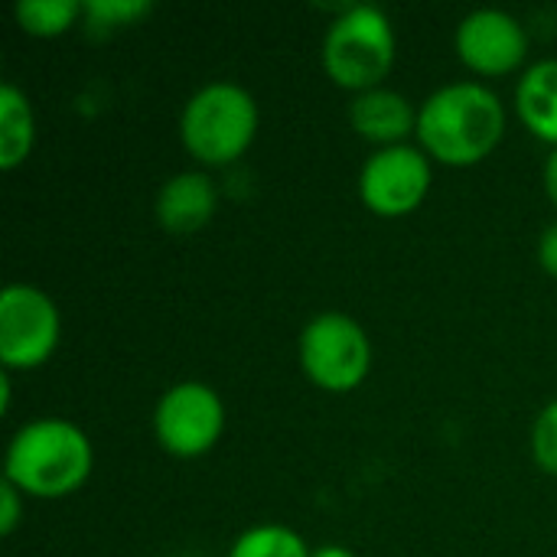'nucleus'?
<instances>
[{
    "label": "nucleus",
    "instance_id": "obj_1",
    "mask_svg": "<svg viewBox=\"0 0 557 557\" xmlns=\"http://www.w3.org/2000/svg\"><path fill=\"white\" fill-rule=\"evenodd\" d=\"M503 101L480 82H450L418 111V137L424 150L450 166H467L490 157L503 140Z\"/></svg>",
    "mask_w": 557,
    "mask_h": 557
},
{
    "label": "nucleus",
    "instance_id": "obj_2",
    "mask_svg": "<svg viewBox=\"0 0 557 557\" xmlns=\"http://www.w3.org/2000/svg\"><path fill=\"white\" fill-rule=\"evenodd\" d=\"M3 480L29 496H65L91 473V444L78 424L65 418H36L23 424L3 463Z\"/></svg>",
    "mask_w": 557,
    "mask_h": 557
},
{
    "label": "nucleus",
    "instance_id": "obj_3",
    "mask_svg": "<svg viewBox=\"0 0 557 557\" xmlns=\"http://www.w3.org/2000/svg\"><path fill=\"white\" fill-rule=\"evenodd\" d=\"M258 131V104L248 88L235 82L202 85L180 114V137L186 150L209 163L222 166L245 153Z\"/></svg>",
    "mask_w": 557,
    "mask_h": 557
},
{
    "label": "nucleus",
    "instance_id": "obj_4",
    "mask_svg": "<svg viewBox=\"0 0 557 557\" xmlns=\"http://www.w3.org/2000/svg\"><path fill=\"white\" fill-rule=\"evenodd\" d=\"M395 62V29L372 3H349L326 29L323 65L343 88L369 91Z\"/></svg>",
    "mask_w": 557,
    "mask_h": 557
},
{
    "label": "nucleus",
    "instance_id": "obj_5",
    "mask_svg": "<svg viewBox=\"0 0 557 557\" xmlns=\"http://www.w3.org/2000/svg\"><path fill=\"white\" fill-rule=\"evenodd\" d=\"M300 366L320 388L349 392L369 375V336L352 317L326 310L313 317L300 333Z\"/></svg>",
    "mask_w": 557,
    "mask_h": 557
},
{
    "label": "nucleus",
    "instance_id": "obj_6",
    "mask_svg": "<svg viewBox=\"0 0 557 557\" xmlns=\"http://www.w3.org/2000/svg\"><path fill=\"white\" fill-rule=\"evenodd\" d=\"M59 343V310L33 284H7L0 294V362L3 369H36Z\"/></svg>",
    "mask_w": 557,
    "mask_h": 557
},
{
    "label": "nucleus",
    "instance_id": "obj_7",
    "mask_svg": "<svg viewBox=\"0 0 557 557\" xmlns=\"http://www.w3.org/2000/svg\"><path fill=\"white\" fill-rule=\"evenodd\" d=\"M225 424V408L215 388L202 382H180L163 392L153 408V431L157 441L176 457H199L206 454Z\"/></svg>",
    "mask_w": 557,
    "mask_h": 557
},
{
    "label": "nucleus",
    "instance_id": "obj_8",
    "mask_svg": "<svg viewBox=\"0 0 557 557\" xmlns=\"http://www.w3.org/2000/svg\"><path fill=\"white\" fill-rule=\"evenodd\" d=\"M431 189L428 153L408 144L379 147L359 173V196L379 215H408Z\"/></svg>",
    "mask_w": 557,
    "mask_h": 557
},
{
    "label": "nucleus",
    "instance_id": "obj_9",
    "mask_svg": "<svg viewBox=\"0 0 557 557\" xmlns=\"http://www.w3.org/2000/svg\"><path fill=\"white\" fill-rule=\"evenodd\" d=\"M457 52L470 69L483 75H503V72H512L525 59L529 36H525V26L512 13L496 10V7H480L460 20Z\"/></svg>",
    "mask_w": 557,
    "mask_h": 557
},
{
    "label": "nucleus",
    "instance_id": "obj_10",
    "mask_svg": "<svg viewBox=\"0 0 557 557\" xmlns=\"http://www.w3.org/2000/svg\"><path fill=\"white\" fill-rule=\"evenodd\" d=\"M349 117H352V127L366 140L382 144V147H395L411 131H418L414 104L401 91H392V88H382V85L369 88V91H359L352 98Z\"/></svg>",
    "mask_w": 557,
    "mask_h": 557
},
{
    "label": "nucleus",
    "instance_id": "obj_11",
    "mask_svg": "<svg viewBox=\"0 0 557 557\" xmlns=\"http://www.w3.org/2000/svg\"><path fill=\"white\" fill-rule=\"evenodd\" d=\"M215 186L206 173H176L157 193V219L173 235L199 232L215 212Z\"/></svg>",
    "mask_w": 557,
    "mask_h": 557
},
{
    "label": "nucleus",
    "instance_id": "obj_12",
    "mask_svg": "<svg viewBox=\"0 0 557 557\" xmlns=\"http://www.w3.org/2000/svg\"><path fill=\"white\" fill-rule=\"evenodd\" d=\"M516 104L535 137L557 144V59H542L525 69L516 88Z\"/></svg>",
    "mask_w": 557,
    "mask_h": 557
},
{
    "label": "nucleus",
    "instance_id": "obj_13",
    "mask_svg": "<svg viewBox=\"0 0 557 557\" xmlns=\"http://www.w3.org/2000/svg\"><path fill=\"white\" fill-rule=\"evenodd\" d=\"M33 137H36V121H33L29 98L10 82L0 85V166L3 170L20 166L33 150Z\"/></svg>",
    "mask_w": 557,
    "mask_h": 557
},
{
    "label": "nucleus",
    "instance_id": "obj_14",
    "mask_svg": "<svg viewBox=\"0 0 557 557\" xmlns=\"http://www.w3.org/2000/svg\"><path fill=\"white\" fill-rule=\"evenodd\" d=\"M228 557H310V548L287 525H255L235 539Z\"/></svg>",
    "mask_w": 557,
    "mask_h": 557
},
{
    "label": "nucleus",
    "instance_id": "obj_15",
    "mask_svg": "<svg viewBox=\"0 0 557 557\" xmlns=\"http://www.w3.org/2000/svg\"><path fill=\"white\" fill-rule=\"evenodd\" d=\"M82 10L85 7H78V0H16L13 16L33 36H59Z\"/></svg>",
    "mask_w": 557,
    "mask_h": 557
},
{
    "label": "nucleus",
    "instance_id": "obj_16",
    "mask_svg": "<svg viewBox=\"0 0 557 557\" xmlns=\"http://www.w3.org/2000/svg\"><path fill=\"white\" fill-rule=\"evenodd\" d=\"M85 13L91 26H121L150 13V3L147 0H91L85 3Z\"/></svg>",
    "mask_w": 557,
    "mask_h": 557
},
{
    "label": "nucleus",
    "instance_id": "obj_17",
    "mask_svg": "<svg viewBox=\"0 0 557 557\" xmlns=\"http://www.w3.org/2000/svg\"><path fill=\"white\" fill-rule=\"evenodd\" d=\"M532 450H535L539 467L557 476V401H552L539 414L535 431H532Z\"/></svg>",
    "mask_w": 557,
    "mask_h": 557
},
{
    "label": "nucleus",
    "instance_id": "obj_18",
    "mask_svg": "<svg viewBox=\"0 0 557 557\" xmlns=\"http://www.w3.org/2000/svg\"><path fill=\"white\" fill-rule=\"evenodd\" d=\"M20 496H23V493H20L10 480L0 483V535H10V532L16 529L20 512H23V499H20Z\"/></svg>",
    "mask_w": 557,
    "mask_h": 557
},
{
    "label": "nucleus",
    "instance_id": "obj_19",
    "mask_svg": "<svg viewBox=\"0 0 557 557\" xmlns=\"http://www.w3.org/2000/svg\"><path fill=\"white\" fill-rule=\"evenodd\" d=\"M539 261H542V268H545L548 274H555L557 277V222L555 225H548V228L542 232V238H539Z\"/></svg>",
    "mask_w": 557,
    "mask_h": 557
},
{
    "label": "nucleus",
    "instance_id": "obj_20",
    "mask_svg": "<svg viewBox=\"0 0 557 557\" xmlns=\"http://www.w3.org/2000/svg\"><path fill=\"white\" fill-rule=\"evenodd\" d=\"M545 189H548V196L555 199L557 206V147L555 153L548 157V163H545Z\"/></svg>",
    "mask_w": 557,
    "mask_h": 557
},
{
    "label": "nucleus",
    "instance_id": "obj_21",
    "mask_svg": "<svg viewBox=\"0 0 557 557\" xmlns=\"http://www.w3.org/2000/svg\"><path fill=\"white\" fill-rule=\"evenodd\" d=\"M310 557H359L356 552H349V548H343V545H323V548H317Z\"/></svg>",
    "mask_w": 557,
    "mask_h": 557
}]
</instances>
